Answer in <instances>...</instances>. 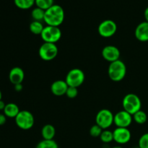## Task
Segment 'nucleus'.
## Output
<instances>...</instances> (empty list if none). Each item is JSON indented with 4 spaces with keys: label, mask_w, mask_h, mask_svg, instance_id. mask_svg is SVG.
Segmentation results:
<instances>
[{
    "label": "nucleus",
    "mask_w": 148,
    "mask_h": 148,
    "mask_svg": "<svg viewBox=\"0 0 148 148\" xmlns=\"http://www.w3.org/2000/svg\"><path fill=\"white\" fill-rule=\"evenodd\" d=\"M55 134H56V130H55V127L51 124H46L42 128L41 135L43 140H53Z\"/></svg>",
    "instance_id": "nucleus-17"
},
{
    "label": "nucleus",
    "mask_w": 148,
    "mask_h": 148,
    "mask_svg": "<svg viewBox=\"0 0 148 148\" xmlns=\"http://www.w3.org/2000/svg\"><path fill=\"white\" fill-rule=\"evenodd\" d=\"M45 16V10L39 8V7H35L31 11V17L33 20L36 21H43Z\"/></svg>",
    "instance_id": "nucleus-20"
},
{
    "label": "nucleus",
    "mask_w": 148,
    "mask_h": 148,
    "mask_svg": "<svg viewBox=\"0 0 148 148\" xmlns=\"http://www.w3.org/2000/svg\"><path fill=\"white\" fill-rule=\"evenodd\" d=\"M114 115L110 110L103 108L97 113L95 116V124L103 130H108L114 124Z\"/></svg>",
    "instance_id": "nucleus-6"
},
{
    "label": "nucleus",
    "mask_w": 148,
    "mask_h": 148,
    "mask_svg": "<svg viewBox=\"0 0 148 148\" xmlns=\"http://www.w3.org/2000/svg\"><path fill=\"white\" fill-rule=\"evenodd\" d=\"M134 148H140V147H138V146H137V147H134Z\"/></svg>",
    "instance_id": "nucleus-34"
},
{
    "label": "nucleus",
    "mask_w": 148,
    "mask_h": 148,
    "mask_svg": "<svg viewBox=\"0 0 148 148\" xmlns=\"http://www.w3.org/2000/svg\"><path fill=\"white\" fill-rule=\"evenodd\" d=\"M134 36L136 38L141 42L148 41V23L142 22L136 27L134 30Z\"/></svg>",
    "instance_id": "nucleus-14"
},
{
    "label": "nucleus",
    "mask_w": 148,
    "mask_h": 148,
    "mask_svg": "<svg viewBox=\"0 0 148 148\" xmlns=\"http://www.w3.org/2000/svg\"><path fill=\"white\" fill-rule=\"evenodd\" d=\"M7 121V116L4 114L0 113V126L4 125Z\"/></svg>",
    "instance_id": "nucleus-28"
},
{
    "label": "nucleus",
    "mask_w": 148,
    "mask_h": 148,
    "mask_svg": "<svg viewBox=\"0 0 148 148\" xmlns=\"http://www.w3.org/2000/svg\"><path fill=\"white\" fill-rule=\"evenodd\" d=\"M14 90H15V91H17V92H20L23 88L22 84H17V85H14Z\"/></svg>",
    "instance_id": "nucleus-29"
},
{
    "label": "nucleus",
    "mask_w": 148,
    "mask_h": 148,
    "mask_svg": "<svg viewBox=\"0 0 148 148\" xmlns=\"http://www.w3.org/2000/svg\"><path fill=\"white\" fill-rule=\"evenodd\" d=\"M45 26H43V23L40 21H36L33 20L32 23L30 24L29 28H30V32L34 35H40L41 34L43 28Z\"/></svg>",
    "instance_id": "nucleus-19"
},
{
    "label": "nucleus",
    "mask_w": 148,
    "mask_h": 148,
    "mask_svg": "<svg viewBox=\"0 0 148 148\" xmlns=\"http://www.w3.org/2000/svg\"><path fill=\"white\" fill-rule=\"evenodd\" d=\"M59 49L56 43H43L40 46L38 50V55L41 59L46 62H49L57 56Z\"/></svg>",
    "instance_id": "nucleus-8"
},
{
    "label": "nucleus",
    "mask_w": 148,
    "mask_h": 148,
    "mask_svg": "<svg viewBox=\"0 0 148 148\" xmlns=\"http://www.w3.org/2000/svg\"><path fill=\"white\" fill-rule=\"evenodd\" d=\"M144 17H145V21L148 23V7H146V9L145 10Z\"/></svg>",
    "instance_id": "nucleus-31"
},
{
    "label": "nucleus",
    "mask_w": 148,
    "mask_h": 148,
    "mask_svg": "<svg viewBox=\"0 0 148 148\" xmlns=\"http://www.w3.org/2000/svg\"><path fill=\"white\" fill-rule=\"evenodd\" d=\"M66 97L70 99H74L76 98L78 95V90L77 88H74V87H68L67 90H66Z\"/></svg>",
    "instance_id": "nucleus-27"
},
{
    "label": "nucleus",
    "mask_w": 148,
    "mask_h": 148,
    "mask_svg": "<svg viewBox=\"0 0 148 148\" xmlns=\"http://www.w3.org/2000/svg\"><path fill=\"white\" fill-rule=\"evenodd\" d=\"M5 106H6L5 103H4L2 100H1V101H0V111H4Z\"/></svg>",
    "instance_id": "nucleus-30"
},
{
    "label": "nucleus",
    "mask_w": 148,
    "mask_h": 148,
    "mask_svg": "<svg viewBox=\"0 0 148 148\" xmlns=\"http://www.w3.org/2000/svg\"><path fill=\"white\" fill-rule=\"evenodd\" d=\"M68 85L66 81L58 79L54 81L51 85V91L56 96H62L66 94L68 88Z\"/></svg>",
    "instance_id": "nucleus-15"
},
{
    "label": "nucleus",
    "mask_w": 148,
    "mask_h": 148,
    "mask_svg": "<svg viewBox=\"0 0 148 148\" xmlns=\"http://www.w3.org/2000/svg\"><path fill=\"white\" fill-rule=\"evenodd\" d=\"M123 110L131 115L141 110L142 101L140 97L134 93H128L124 97L122 101Z\"/></svg>",
    "instance_id": "nucleus-3"
},
{
    "label": "nucleus",
    "mask_w": 148,
    "mask_h": 148,
    "mask_svg": "<svg viewBox=\"0 0 148 148\" xmlns=\"http://www.w3.org/2000/svg\"><path fill=\"white\" fill-rule=\"evenodd\" d=\"M85 79V75L83 71L78 68H74L68 72L65 81L68 86L78 88L83 84Z\"/></svg>",
    "instance_id": "nucleus-5"
},
{
    "label": "nucleus",
    "mask_w": 148,
    "mask_h": 148,
    "mask_svg": "<svg viewBox=\"0 0 148 148\" xmlns=\"http://www.w3.org/2000/svg\"><path fill=\"white\" fill-rule=\"evenodd\" d=\"M103 131V130L101 127H99V126L95 124V125L92 126L90 127L89 132L90 136H92V137H100Z\"/></svg>",
    "instance_id": "nucleus-25"
},
{
    "label": "nucleus",
    "mask_w": 148,
    "mask_h": 148,
    "mask_svg": "<svg viewBox=\"0 0 148 148\" xmlns=\"http://www.w3.org/2000/svg\"><path fill=\"white\" fill-rule=\"evenodd\" d=\"M40 37L45 43H56L62 38V31L59 27L46 25L43 28Z\"/></svg>",
    "instance_id": "nucleus-7"
},
{
    "label": "nucleus",
    "mask_w": 148,
    "mask_h": 148,
    "mask_svg": "<svg viewBox=\"0 0 148 148\" xmlns=\"http://www.w3.org/2000/svg\"><path fill=\"white\" fill-rule=\"evenodd\" d=\"M25 78V72L21 67L14 66L9 73V79L10 82L14 85L22 84Z\"/></svg>",
    "instance_id": "nucleus-13"
},
{
    "label": "nucleus",
    "mask_w": 148,
    "mask_h": 148,
    "mask_svg": "<svg viewBox=\"0 0 148 148\" xmlns=\"http://www.w3.org/2000/svg\"><path fill=\"white\" fill-rule=\"evenodd\" d=\"M65 13L63 7L59 4H53L45 11L43 21L46 25L59 27L64 20Z\"/></svg>",
    "instance_id": "nucleus-1"
},
{
    "label": "nucleus",
    "mask_w": 148,
    "mask_h": 148,
    "mask_svg": "<svg viewBox=\"0 0 148 148\" xmlns=\"http://www.w3.org/2000/svg\"><path fill=\"white\" fill-rule=\"evenodd\" d=\"M117 31V25L114 20H105L101 22L98 27V32L101 37L111 38Z\"/></svg>",
    "instance_id": "nucleus-9"
},
{
    "label": "nucleus",
    "mask_w": 148,
    "mask_h": 148,
    "mask_svg": "<svg viewBox=\"0 0 148 148\" xmlns=\"http://www.w3.org/2000/svg\"><path fill=\"white\" fill-rule=\"evenodd\" d=\"M138 147L140 148H148V132L145 133L140 137Z\"/></svg>",
    "instance_id": "nucleus-26"
},
{
    "label": "nucleus",
    "mask_w": 148,
    "mask_h": 148,
    "mask_svg": "<svg viewBox=\"0 0 148 148\" xmlns=\"http://www.w3.org/2000/svg\"><path fill=\"white\" fill-rule=\"evenodd\" d=\"M133 121H135L138 124H143L146 123L147 120V115L145 111L140 110L137 113L132 115Z\"/></svg>",
    "instance_id": "nucleus-21"
},
{
    "label": "nucleus",
    "mask_w": 148,
    "mask_h": 148,
    "mask_svg": "<svg viewBox=\"0 0 148 148\" xmlns=\"http://www.w3.org/2000/svg\"><path fill=\"white\" fill-rule=\"evenodd\" d=\"M111 148H123V147H121V145H115V146H114V147H112Z\"/></svg>",
    "instance_id": "nucleus-32"
},
{
    "label": "nucleus",
    "mask_w": 148,
    "mask_h": 148,
    "mask_svg": "<svg viewBox=\"0 0 148 148\" xmlns=\"http://www.w3.org/2000/svg\"><path fill=\"white\" fill-rule=\"evenodd\" d=\"M132 115L124 110L119 111L114 115V124L116 126V127L128 128L132 124Z\"/></svg>",
    "instance_id": "nucleus-10"
},
{
    "label": "nucleus",
    "mask_w": 148,
    "mask_h": 148,
    "mask_svg": "<svg viewBox=\"0 0 148 148\" xmlns=\"http://www.w3.org/2000/svg\"><path fill=\"white\" fill-rule=\"evenodd\" d=\"M20 111V108L17 104L14 103H10L6 104V106L3 112H4V115L8 118L15 119Z\"/></svg>",
    "instance_id": "nucleus-16"
},
{
    "label": "nucleus",
    "mask_w": 148,
    "mask_h": 148,
    "mask_svg": "<svg viewBox=\"0 0 148 148\" xmlns=\"http://www.w3.org/2000/svg\"><path fill=\"white\" fill-rule=\"evenodd\" d=\"M53 2H54V0H36L35 4L37 7H39L46 11V10L50 8L54 4Z\"/></svg>",
    "instance_id": "nucleus-24"
},
{
    "label": "nucleus",
    "mask_w": 148,
    "mask_h": 148,
    "mask_svg": "<svg viewBox=\"0 0 148 148\" xmlns=\"http://www.w3.org/2000/svg\"><path fill=\"white\" fill-rule=\"evenodd\" d=\"M1 98H2V92H1V91L0 90V101L1 100Z\"/></svg>",
    "instance_id": "nucleus-33"
},
{
    "label": "nucleus",
    "mask_w": 148,
    "mask_h": 148,
    "mask_svg": "<svg viewBox=\"0 0 148 148\" xmlns=\"http://www.w3.org/2000/svg\"><path fill=\"white\" fill-rule=\"evenodd\" d=\"M36 148H59V145L53 140H43L38 143Z\"/></svg>",
    "instance_id": "nucleus-22"
},
{
    "label": "nucleus",
    "mask_w": 148,
    "mask_h": 148,
    "mask_svg": "<svg viewBox=\"0 0 148 148\" xmlns=\"http://www.w3.org/2000/svg\"><path fill=\"white\" fill-rule=\"evenodd\" d=\"M36 0H14V3L17 8L20 10H28L33 7Z\"/></svg>",
    "instance_id": "nucleus-18"
},
{
    "label": "nucleus",
    "mask_w": 148,
    "mask_h": 148,
    "mask_svg": "<svg viewBox=\"0 0 148 148\" xmlns=\"http://www.w3.org/2000/svg\"><path fill=\"white\" fill-rule=\"evenodd\" d=\"M100 139H101V142L105 144H108V143H111L112 141H114L113 132L108 130H104L100 136Z\"/></svg>",
    "instance_id": "nucleus-23"
},
{
    "label": "nucleus",
    "mask_w": 148,
    "mask_h": 148,
    "mask_svg": "<svg viewBox=\"0 0 148 148\" xmlns=\"http://www.w3.org/2000/svg\"><path fill=\"white\" fill-rule=\"evenodd\" d=\"M14 119L17 127L23 130H30L35 124V119L33 114L27 110L20 111Z\"/></svg>",
    "instance_id": "nucleus-4"
},
{
    "label": "nucleus",
    "mask_w": 148,
    "mask_h": 148,
    "mask_svg": "<svg viewBox=\"0 0 148 148\" xmlns=\"http://www.w3.org/2000/svg\"><path fill=\"white\" fill-rule=\"evenodd\" d=\"M108 75L110 79L114 82H121L127 75V66L125 63L120 59L110 63L108 69Z\"/></svg>",
    "instance_id": "nucleus-2"
},
{
    "label": "nucleus",
    "mask_w": 148,
    "mask_h": 148,
    "mask_svg": "<svg viewBox=\"0 0 148 148\" xmlns=\"http://www.w3.org/2000/svg\"><path fill=\"white\" fill-rule=\"evenodd\" d=\"M114 134V141L117 144L125 145L131 140L132 134L128 128L116 127L113 132Z\"/></svg>",
    "instance_id": "nucleus-11"
},
{
    "label": "nucleus",
    "mask_w": 148,
    "mask_h": 148,
    "mask_svg": "<svg viewBox=\"0 0 148 148\" xmlns=\"http://www.w3.org/2000/svg\"><path fill=\"white\" fill-rule=\"evenodd\" d=\"M101 54L106 61L111 63L119 59L121 52L116 46H113V45H108L103 49Z\"/></svg>",
    "instance_id": "nucleus-12"
}]
</instances>
